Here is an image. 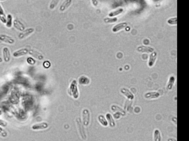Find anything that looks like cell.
<instances>
[{"label":"cell","instance_id":"6da1fadb","mask_svg":"<svg viewBox=\"0 0 189 141\" xmlns=\"http://www.w3.org/2000/svg\"><path fill=\"white\" fill-rule=\"evenodd\" d=\"M69 95L72 97L74 99H77L79 97V93L78 88L77 82L75 80H74L70 84L68 90Z\"/></svg>","mask_w":189,"mask_h":141},{"label":"cell","instance_id":"7a4b0ae2","mask_svg":"<svg viewBox=\"0 0 189 141\" xmlns=\"http://www.w3.org/2000/svg\"><path fill=\"white\" fill-rule=\"evenodd\" d=\"M76 121L79 135L83 140H85L87 139V136L85 130L84 125L82 122L81 120L79 117H77L76 119Z\"/></svg>","mask_w":189,"mask_h":141},{"label":"cell","instance_id":"3957f363","mask_svg":"<svg viewBox=\"0 0 189 141\" xmlns=\"http://www.w3.org/2000/svg\"><path fill=\"white\" fill-rule=\"evenodd\" d=\"M90 113L89 111L87 109H83L82 112V120L83 125L88 126L90 121Z\"/></svg>","mask_w":189,"mask_h":141},{"label":"cell","instance_id":"277c9868","mask_svg":"<svg viewBox=\"0 0 189 141\" xmlns=\"http://www.w3.org/2000/svg\"><path fill=\"white\" fill-rule=\"evenodd\" d=\"M35 29L33 28L26 29L19 34L18 35V38L20 40H23L28 37L33 33Z\"/></svg>","mask_w":189,"mask_h":141},{"label":"cell","instance_id":"5b68a950","mask_svg":"<svg viewBox=\"0 0 189 141\" xmlns=\"http://www.w3.org/2000/svg\"><path fill=\"white\" fill-rule=\"evenodd\" d=\"M0 41L10 45L15 43V40L13 38L5 34L0 35Z\"/></svg>","mask_w":189,"mask_h":141},{"label":"cell","instance_id":"8992f818","mask_svg":"<svg viewBox=\"0 0 189 141\" xmlns=\"http://www.w3.org/2000/svg\"><path fill=\"white\" fill-rule=\"evenodd\" d=\"M3 57L5 62H9L11 58V53L9 49L7 47H4L2 50Z\"/></svg>","mask_w":189,"mask_h":141},{"label":"cell","instance_id":"52a82bcc","mask_svg":"<svg viewBox=\"0 0 189 141\" xmlns=\"http://www.w3.org/2000/svg\"><path fill=\"white\" fill-rule=\"evenodd\" d=\"M28 49L26 48H22L13 53V56L16 58L23 56L28 54Z\"/></svg>","mask_w":189,"mask_h":141},{"label":"cell","instance_id":"ba28073f","mask_svg":"<svg viewBox=\"0 0 189 141\" xmlns=\"http://www.w3.org/2000/svg\"><path fill=\"white\" fill-rule=\"evenodd\" d=\"M120 92L122 95L129 100H133L134 97H135L133 94L127 88H125V87L121 88Z\"/></svg>","mask_w":189,"mask_h":141},{"label":"cell","instance_id":"9c48e42d","mask_svg":"<svg viewBox=\"0 0 189 141\" xmlns=\"http://www.w3.org/2000/svg\"><path fill=\"white\" fill-rule=\"evenodd\" d=\"M13 25L17 30L21 32H22L25 29L24 24L18 19H14L13 21Z\"/></svg>","mask_w":189,"mask_h":141},{"label":"cell","instance_id":"30bf717a","mask_svg":"<svg viewBox=\"0 0 189 141\" xmlns=\"http://www.w3.org/2000/svg\"><path fill=\"white\" fill-rule=\"evenodd\" d=\"M49 127V125L45 122H43L35 124L33 125L32 128L33 130H44Z\"/></svg>","mask_w":189,"mask_h":141},{"label":"cell","instance_id":"8fae6325","mask_svg":"<svg viewBox=\"0 0 189 141\" xmlns=\"http://www.w3.org/2000/svg\"><path fill=\"white\" fill-rule=\"evenodd\" d=\"M144 97L147 99H154L159 98L160 94L157 92H150L146 93L144 95Z\"/></svg>","mask_w":189,"mask_h":141},{"label":"cell","instance_id":"7c38bea8","mask_svg":"<svg viewBox=\"0 0 189 141\" xmlns=\"http://www.w3.org/2000/svg\"><path fill=\"white\" fill-rule=\"evenodd\" d=\"M28 53L30 55L39 60H42L43 56L41 53L34 49L28 50Z\"/></svg>","mask_w":189,"mask_h":141},{"label":"cell","instance_id":"4fadbf2b","mask_svg":"<svg viewBox=\"0 0 189 141\" xmlns=\"http://www.w3.org/2000/svg\"><path fill=\"white\" fill-rule=\"evenodd\" d=\"M107 121L109 124V126L111 128H114L116 126V123L113 119L112 116L110 113H108L106 115Z\"/></svg>","mask_w":189,"mask_h":141},{"label":"cell","instance_id":"5bb4252c","mask_svg":"<svg viewBox=\"0 0 189 141\" xmlns=\"http://www.w3.org/2000/svg\"><path fill=\"white\" fill-rule=\"evenodd\" d=\"M111 109L114 113L119 112V113H121L122 114V116H124L126 115V113L125 111L118 105H112L111 107Z\"/></svg>","mask_w":189,"mask_h":141},{"label":"cell","instance_id":"9a60e30c","mask_svg":"<svg viewBox=\"0 0 189 141\" xmlns=\"http://www.w3.org/2000/svg\"><path fill=\"white\" fill-rule=\"evenodd\" d=\"M137 50L138 51L143 52H147L150 53L154 50V49L152 47L150 46H140L138 47Z\"/></svg>","mask_w":189,"mask_h":141},{"label":"cell","instance_id":"2e32d148","mask_svg":"<svg viewBox=\"0 0 189 141\" xmlns=\"http://www.w3.org/2000/svg\"><path fill=\"white\" fill-rule=\"evenodd\" d=\"M127 23L126 22H123V23H118L113 27L112 28V31L114 32H117V31L125 28L127 26Z\"/></svg>","mask_w":189,"mask_h":141},{"label":"cell","instance_id":"e0dca14e","mask_svg":"<svg viewBox=\"0 0 189 141\" xmlns=\"http://www.w3.org/2000/svg\"><path fill=\"white\" fill-rule=\"evenodd\" d=\"M157 53L156 52H154L151 53L150 55L149 61H148V66H152L154 64L155 61L157 58Z\"/></svg>","mask_w":189,"mask_h":141},{"label":"cell","instance_id":"ac0fdd59","mask_svg":"<svg viewBox=\"0 0 189 141\" xmlns=\"http://www.w3.org/2000/svg\"><path fill=\"white\" fill-rule=\"evenodd\" d=\"M0 21L2 23L5 24L6 21V16L2 5L0 4Z\"/></svg>","mask_w":189,"mask_h":141},{"label":"cell","instance_id":"d6986e66","mask_svg":"<svg viewBox=\"0 0 189 141\" xmlns=\"http://www.w3.org/2000/svg\"><path fill=\"white\" fill-rule=\"evenodd\" d=\"M161 132L158 129H156L154 131L153 140L154 141H161Z\"/></svg>","mask_w":189,"mask_h":141},{"label":"cell","instance_id":"ffe728a7","mask_svg":"<svg viewBox=\"0 0 189 141\" xmlns=\"http://www.w3.org/2000/svg\"><path fill=\"white\" fill-rule=\"evenodd\" d=\"M6 26L8 28H11L13 24V17L11 14H7L6 16Z\"/></svg>","mask_w":189,"mask_h":141},{"label":"cell","instance_id":"44dd1931","mask_svg":"<svg viewBox=\"0 0 189 141\" xmlns=\"http://www.w3.org/2000/svg\"><path fill=\"white\" fill-rule=\"evenodd\" d=\"M175 82V77L174 76H171L169 77V81L168 82L167 88L169 90H171L172 89L173 86Z\"/></svg>","mask_w":189,"mask_h":141},{"label":"cell","instance_id":"7402d4cb","mask_svg":"<svg viewBox=\"0 0 189 141\" xmlns=\"http://www.w3.org/2000/svg\"><path fill=\"white\" fill-rule=\"evenodd\" d=\"M71 2V0H66L65 1L60 7V10L62 11H64L70 6Z\"/></svg>","mask_w":189,"mask_h":141},{"label":"cell","instance_id":"603a6c76","mask_svg":"<svg viewBox=\"0 0 189 141\" xmlns=\"http://www.w3.org/2000/svg\"><path fill=\"white\" fill-rule=\"evenodd\" d=\"M99 122L103 126L106 127L108 125V122L105 117L102 115H100L98 117Z\"/></svg>","mask_w":189,"mask_h":141},{"label":"cell","instance_id":"cb8c5ba5","mask_svg":"<svg viewBox=\"0 0 189 141\" xmlns=\"http://www.w3.org/2000/svg\"><path fill=\"white\" fill-rule=\"evenodd\" d=\"M79 83L81 85H88L90 83V80L85 76H82L79 78Z\"/></svg>","mask_w":189,"mask_h":141},{"label":"cell","instance_id":"d4e9b609","mask_svg":"<svg viewBox=\"0 0 189 141\" xmlns=\"http://www.w3.org/2000/svg\"><path fill=\"white\" fill-rule=\"evenodd\" d=\"M123 9L122 8H119L114 11H112L109 14V16L113 17L118 15L119 14L121 13L123 11Z\"/></svg>","mask_w":189,"mask_h":141},{"label":"cell","instance_id":"484cf974","mask_svg":"<svg viewBox=\"0 0 189 141\" xmlns=\"http://www.w3.org/2000/svg\"><path fill=\"white\" fill-rule=\"evenodd\" d=\"M7 132L2 127H0V136L3 138H6L8 136Z\"/></svg>","mask_w":189,"mask_h":141},{"label":"cell","instance_id":"4316f807","mask_svg":"<svg viewBox=\"0 0 189 141\" xmlns=\"http://www.w3.org/2000/svg\"><path fill=\"white\" fill-rule=\"evenodd\" d=\"M117 19H117V17H106L105 18V19H104V21L106 23H112L117 21Z\"/></svg>","mask_w":189,"mask_h":141},{"label":"cell","instance_id":"83f0119b","mask_svg":"<svg viewBox=\"0 0 189 141\" xmlns=\"http://www.w3.org/2000/svg\"><path fill=\"white\" fill-rule=\"evenodd\" d=\"M58 2H59V1H57V0H53V1H52L50 3V5H49L50 9H54L57 6V5L58 4Z\"/></svg>","mask_w":189,"mask_h":141},{"label":"cell","instance_id":"f1b7e54d","mask_svg":"<svg viewBox=\"0 0 189 141\" xmlns=\"http://www.w3.org/2000/svg\"><path fill=\"white\" fill-rule=\"evenodd\" d=\"M168 23L170 24H176L177 23V18H172L168 19L167 21Z\"/></svg>","mask_w":189,"mask_h":141},{"label":"cell","instance_id":"f546056e","mask_svg":"<svg viewBox=\"0 0 189 141\" xmlns=\"http://www.w3.org/2000/svg\"><path fill=\"white\" fill-rule=\"evenodd\" d=\"M27 62L29 64L31 65H34L36 63V61L32 57H28L27 59Z\"/></svg>","mask_w":189,"mask_h":141},{"label":"cell","instance_id":"4dcf8cb0","mask_svg":"<svg viewBox=\"0 0 189 141\" xmlns=\"http://www.w3.org/2000/svg\"><path fill=\"white\" fill-rule=\"evenodd\" d=\"M7 122L4 120H0V126L3 127H6L7 126Z\"/></svg>","mask_w":189,"mask_h":141},{"label":"cell","instance_id":"1f68e13d","mask_svg":"<svg viewBox=\"0 0 189 141\" xmlns=\"http://www.w3.org/2000/svg\"><path fill=\"white\" fill-rule=\"evenodd\" d=\"M121 116H122V114L119 112H116L113 115V117L115 119H119L120 118Z\"/></svg>","mask_w":189,"mask_h":141},{"label":"cell","instance_id":"d6a6232c","mask_svg":"<svg viewBox=\"0 0 189 141\" xmlns=\"http://www.w3.org/2000/svg\"><path fill=\"white\" fill-rule=\"evenodd\" d=\"M43 65L44 67L46 68H48L50 66V64L49 61H45L43 64Z\"/></svg>","mask_w":189,"mask_h":141},{"label":"cell","instance_id":"836d02e7","mask_svg":"<svg viewBox=\"0 0 189 141\" xmlns=\"http://www.w3.org/2000/svg\"><path fill=\"white\" fill-rule=\"evenodd\" d=\"M172 121H174V122L175 124L176 125H177V119L176 117H173V118H172Z\"/></svg>","mask_w":189,"mask_h":141},{"label":"cell","instance_id":"e575fe53","mask_svg":"<svg viewBox=\"0 0 189 141\" xmlns=\"http://www.w3.org/2000/svg\"><path fill=\"white\" fill-rule=\"evenodd\" d=\"M167 141H177V140L174 138H169L167 139Z\"/></svg>","mask_w":189,"mask_h":141},{"label":"cell","instance_id":"d590c367","mask_svg":"<svg viewBox=\"0 0 189 141\" xmlns=\"http://www.w3.org/2000/svg\"><path fill=\"white\" fill-rule=\"evenodd\" d=\"M3 59L1 58V57H0V63H2L3 62Z\"/></svg>","mask_w":189,"mask_h":141},{"label":"cell","instance_id":"8d00e7d4","mask_svg":"<svg viewBox=\"0 0 189 141\" xmlns=\"http://www.w3.org/2000/svg\"><path fill=\"white\" fill-rule=\"evenodd\" d=\"M2 113H3L2 111L1 110H0V116L2 115Z\"/></svg>","mask_w":189,"mask_h":141}]
</instances>
